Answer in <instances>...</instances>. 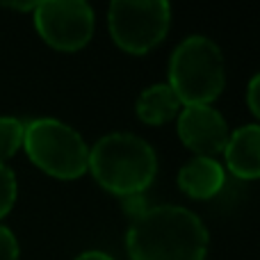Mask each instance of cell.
Listing matches in <instances>:
<instances>
[{
  "instance_id": "5bb4252c",
  "label": "cell",
  "mask_w": 260,
  "mask_h": 260,
  "mask_svg": "<svg viewBox=\"0 0 260 260\" xmlns=\"http://www.w3.org/2000/svg\"><path fill=\"white\" fill-rule=\"evenodd\" d=\"M247 103H249V110L253 112V117L260 119V73L251 78L247 87Z\"/></svg>"
},
{
  "instance_id": "9c48e42d",
  "label": "cell",
  "mask_w": 260,
  "mask_h": 260,
  "mask_svg": "<svg viewBox=\"0 0 260 260\" xmlns=\"http://www.w3.org/2000/svg\"><path fill=\"white\" fill-rule=\"evenodd\" d=\"M224 167L215 157H194L178 171V187L197 201H206L224 187Z\"/></svg>"
},
{
  "instance_id": "6da1fadb",
  "label": "cell",
  "mask_w": 260,
  "mask_h": 260,
  "mask_svg": "<svg viewBox=\"0 0 260 260\" xmlns=\"http://www.w3.org/2000/svg\"><path fill=\"white\" fill-rule=\"evenodd\" d=\"M126 247L130 260H203L208 231L187 208L155 206L133 219Z\"/></svg>"
},
{
  "instance_id": "7c38bea8",
  "label": "cell",
  "mask_w": 260,
  "mask_h": 260,
  "mask_svg": "<svg viewBox=\"0 0 260 260\" xmlns=\"http://www.w3.org/2000/svg\"><path fill=\"white\" fill-rule=\"evenodd\" d=\"M16 194H18L16 174H14L7 165H0V219L7 217L9 210L14 208Z\"/></svg>"
},
{
  "instance_id": "3957f363",
  "label": "cell",
  "mask_w": 260,
  "mask_h": 260,
  "mask_svg": "<svg viewBox=\"0 0 260 260\" xmlns=\"http://www.w3.org/2000/svg\"><path fill=\"white\" fill-rule=\"evenodd\" d=\"M185 105H210L224 91L226 67L219 46L201 35L187 37L176 46L169 62V82Z\"/></svg>"
},
{
  "instance_id": "30bf717a",
  "label": "cell",
  "mask_w": 260,
  "mask_h": 260,
  "mask_svg": "<svg viewBox=\"0 0 260 260\" xmlns=\"http://www.w3.org/2000/svg\"><path fill=\"white\" fill-rule=\"evenodd\" d=\"M137 117L148 126H165L176 119L183 110V103L169 85H151L137 99Z\"/></svg>"
},
{
  "instance_id": "9a60e30c",
  "label": "cell",
  "mask_w": 260,
  "mask_h": 260,
  "mask_svg": "<svg viewBox=\"0 0 260 260\" xmlns=\"http://www.w3.org/2000/svg\"><path fill=\"white\" fill-rule=\"evenodd\" d=\"M76 260H114V258L108 256V253H103V251H85V253H80Z\"/></svg>"
},
{
  "instance_id": "277c9868",
  "label": "cell",
  "mask_w": 260,
  "mask_h": 260,
  "mask_svg": "<svg viewBox=\"0 0 260 260\" xmlns=\"http://www.w3.org/2000/svg\"><path fill=\"white\" fill-rule=\"evenodd\" d=\"M23 148L37 169L59 180L80 178L89 165V146L82 135L57 119L25 123Z\"/></svg>"
},
{
  "instance_id": "4fadbf2b",
  "label": "cell",
  "mask_w": 260,
  "mask_h": 260,
  "mask_svg": "<svg viewBox=\"0 0 260 260\" xmlns=\"http://www.w3.org/2000/svg\"><path fill=\"white\" fill-rule=\"evenodd\" d=\"M0 260H18V242L7 226L0 224Z\"/></svg>"
},
{
  "instance_id": "5b68a950",
  "label": "cell",
  "mask_w": 260,
  "mask_h": 260,
  "mask_svg": "<svg viewBox=\"0 0 260 260\" xmlns=\"http://www.w3.org/2000/svg\"><path fill=\"white\" fill-rule=\"evenodd\" d=\"M171 7L165 0H117L108 9L112 41L130 55H144L169 32Z\"/></svg>"
},
{
  "instance_id": "7a4b0ae2",
  "label": "cell",
  "mask_w": 260,
  "mask_h": 260,
  "mask_svg": "<svg viewBox=\"0 0 260 260\" xmlns=\"http://www.w3.org/2000/svg\"><path fill=\"white\" fill-rule=\"evenodd\" d=\"M87 169L101 187L126 199L148 189L157 174V157L148 142L137 135L112 133L91 146Z\"/></svg>"
},
{
  "instance_id": "8992f818",
  "label": "cell",
  "mask_w": 260,
  "mask_h": 260,
  "mask_svg": "<svg viewBox=\"0 0 260 260\" xmlns=\"http://www.w3.org/2000/svg\"><path fill=\"white\" fill-rule=\"evenodd\" d=\"M32 14L39 37L55 50L76 53L94 35V9L85 0H46Z\"/></svg>"
},
{
  "instance_id": "52a82bcc",
  "label": "cell",
  "mask_w": 260,
  "mask_h": 260,
  "mask_svg": "<svg viewBox=\"0 0 260 260\" xmlns=\"http://www.w3.org/2000/svg\"><path fill=\"white\" fill-rule=\"evenodd\" d=\"M178 137L197 157L224 153L231 133L224 117L210 105H185L178 114Z\"/></svg>"
},
{
  "instance_id": "ba28073f",
  "label": "cell",
  "mask_w": 260,
  "mask_h": 260,
  "mask_svg": "<svg viewBox=\"0 0 260 260\" xmlns=\"http://www.w3.org/2000/svg\"><path fill=\"white\" fill-rule=\"evenodd\" d=\"M231 174L242 180L260 178V126H242L231 133L224 148Z\"/></svg>"
},
{
  "instance_id": "2e32d148",
  "label": "cell",
  "mask_w": 260,
  "mask_h": 260,
  "mask_svg": "<svg viewBox=\"0 0 260 260\" xmlns=\"http://www.w3.org/2000/svg\"><path fill=\"white\" fill-rule=\"evenodd\" d=\"M5 7L18 9V12H35V9H37V3H7Z\"/></svg>"
},
{
  "instance_id": "8fae6325",
  "label": "cell",
  "mask_w": 260,
  "mask_h": 260,
  "mask_svg": "<svg viewBox=\"0 0 260 260\" xmlns=\"http://www.w3.org/2000/svg\"><path fill=\"white\" fill-rule=\"evenodd\" d=\"M23 135L25 123L16 117H0V165L16 155L18 148H23Z\"/></svg>"
}]
</instances>
